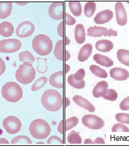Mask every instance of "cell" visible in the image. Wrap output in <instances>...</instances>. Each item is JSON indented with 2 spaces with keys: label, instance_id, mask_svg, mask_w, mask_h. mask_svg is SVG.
Returning a JSON list of instances; mask_svg holds the SVG:
<instances>
[{
  "label": "cell",
  "instance_id": "34",
  "mask_svg": "<svg viewBox=\"0 0 129 146\" xmlns=\"http://www.w3.org/2000/svg\"><path fill=\"white\" fill-rule=\"evenodd\" d=\"M79 123V119L76 117H72L70 118L67 119L64 122V130L65 131H69L71 128H74Z\"/></svg>",
  "mask_w": 129,
  "mask_h": 146
},
{
  "label": "cell",
  "instance_id": "16",
  "mask_svg": "<svg viewBox=\"0 0 129 146\" xmlns=\"http://www.w3.org/2000/svg\"><path fill=\"white\" fill-rule=\"evenodd\" d=\"M73 101L75 102L77 106H80V107L85 108L87 111H90V113H93L95 111V107L93 106L92 104L89 102L88 100L85 99L82 96H79V95H75L73 97Z\"/></svg>",
  "mask_w": 129,
  "mask_h": 146
},
{
  "label": "cell",
  "instance_id": "36",
  "mask_svg": "<svg viewBox=\"0 0 129 146\" xmlns=\"http://www.w3.org/2000/svg\"><path fill=\"white\" fill-rule=\"evenodd\" d=\"M102 97L105 100H109V101H115L118 98V94L114 89H108L106 94Z\"/></svg>",
  "mask_w": 129,
  "mask_h": 146
},
{
  "label": "cell",
  "instance_id": "44",
  "mask_svg": "<svg viewBox=\"0 0 129 146\" xmlns=\"http://www.w3.org/2000/svg\"><path fill=\"white\" fill-rule=\"evenodd\" d=\"M5 70H6L5 62L4 61L3 59L0 57V76H2V74L5 73Z\"/></svg>",
  "mask_w": 129,
  "mask_h": 146
},
{
  "label": "cell",
  "instance_id": "38",
  "mask_svg": "<svg viewBox=\"0 0 129 146\" xmlns=\"http://www.w3.org/2000/svg\"><path fill=\"white\" fill-rule=\"evenodd\" d=\"M112 132H129V128L127 126H126L122 123H117V124L114 125V126L111 128Z\"/></svg>",
  "mask_w": 129,
  "mask_h": 146
},
{
  "label": "cell",
  "instance_id": "50",
  "mask_svg": "<svg viewBox=\"0 0 129 146\" xmlns=\"http://www.w3.org/2000/svg\"><path fill=\"white\" fill-rule=\"evenodd\" d=\"M85 144H94V141H92L90 139H86L84 142Z\"/></svg>",
  "mask_w": 129,
  "mask_h": 146
},
{
  "label": "cell",
  "instance_id": "8",
  "mask_svg": "<svg viewBox=\"0 0 129 146\" xmlns=\"http://www.w3.org/2000/svg\"><path fill=\"white\" fill-rule=\"evenodd\" d=\"M82 124L93 130L101 129L105 125V122L100 117L94 114H85L82 119Z\"/></svg>",
  "mask_w": 129,
  "mask_h": 146
},
{
  "label": "cell",
  "instance_id": "10",
  "mask_svg": "<svg viewBox=\"0 0 129 146\" xmlns=\"http://www.w3.org/2000/svg\"><path fill=\"white\" fill-rule=\"evenodd\" d=\"M35 31V26L30 21H24L17 26L16 34L20 38L29 37Z\"/></svg>",
  "mask_w": 129,
  "mask_h": 146
},
{
  "label": "cell",
  "instance_id": "35",
  "mask_svg": "<svg viewBox=\"0 0 129 146\" xmlns=\"http://www.w3.org/2000/svg\"><path fill=\"white\" fill-rule=\"evenodd\" d=\"M11 143L12 144H31L32 141L27 136L20 135L14 137L11 141Z\"/></svg>",
  "mask_w": 129,
  "mask_h": 146
},
{
  "label": "cell",
  "instance_id": "32",
  "mask_svg": "<svg viewBox=\"0 0 129 146\" xmlns=\"http://www.w3.org/2000/svg\"><path fill=\"white\" fill-rule=\"evenodd\" d=\"M48 80V79L46 76H42V77L39 78L31 86L32 91H37L44 87L45 85H46Z\"/></svg>",
  "mask_w": 129,
  "mask_h": 146
},
{
  "label": "cell",
  "instance_id": "37",
  "mask_svg": "<svg viewBox=\"0 0 129 146\" xmlns=\"http://www.w3.org/2000/svg\"><path fill=\"white\" fill-rule=\"evenodd\" d=\"M116 121L122 124H129V113H118L116 114Z\"/></svg>",
  "mask_w": 129,
  "mask_h": 146
},
{
  "label": "cell",
  "instance_id": "21",
  "mask_svg": "<svg viewBox=\"0 0 129 146\" xmlns=\"http://www.w3.org/2000/svg\"><path fill=\"white\" fill-rule=\"evenodd\" d=\"M14 32L13 25L9 22H3L0 23V35L3 37H10Z\"/></svg>",
  "mask_w": 129,
  "mask_h": 146
},
{
  "label": "cell",
  "instance_id": "5",
  "mask_svg": "<svg viewBox=\"0 0 129 146\" xmlns=\"http://www.w3.org/2000/svg\"><path fill=\"white\" fill-rule=\"evenodd\" d=\"M3 98L10 102H17L22 99L23 91L21 86L15 82H8L2 88Z\"/></svg>",
  "mask_w": 129,
  "mask_h": 146
},
{
  "label": "cell",
  "instance_id": "22",
  "mask_svg": "<svg viewBox=\"0 0 129 146\" xmlns=\"http://www.w3.org/2000/svg\"><path fill=\"white\" fill-rule=\"evenodd\" d=\"M94 60L96 62L97 64L102 65V66L106 67V68H110L114 65V61L111 58L108 57L106 56L102 55L100 54H96L94 56Z\"/></svg>",
  "mask_w": 129,
  "mask_h": 146
},
{
  "label": "cell",
  "instance_id": "30",
  "mask_svg": "<svg viewBox=\"0 0 129 146\" xmlns=\"http://www.w3.org/2000/svg\"><path fill=\"white\" fill-rule=\"evenodd\" d=\"M68 142L70 144H81L82 138L79 136V132H76L75 131H72L68 135Z\"/></svg>",
  "mask_w": 129,
  "mask_h": 146
},
{
  "label": "cell",
  "instance_id": "2",
  "mask_svg": "<svg viewBox=\"0 0 129 146\" xmlns=\"http://www.w3.org/2000/svg\"><path fill=\"white\" fill-rule=\"evenodd\" d=\"M32 47L34 51L39 56H47L53 50V42L45 34L36 36L32 41Z\"/></svg>",
  "mask_w": 129,
  "mask_h": 146
},
{
  "label": "cell",
  "instance_id": "23",
  "mask_svg": "<svg viewBox=\"0 0 129 146\" xmlns=\"http://www.w3.org/2000/svg\"><path fill=\"white\" fill-rule=\"evenodd\" d=\"M12 2H0V19H4L11 15L12 11Z\"/></svg>",
  "mask_w": 129,
  "mask_h": 146
},
{
  "label": "cell",
  "instance_id": "46",
  "mask_svg": "<svg viewBox=\"0 0 129 146\" xmlns=\"http://www.w3.org/2000/svg\"><path fill=\"white\" fill-rule=\"evenodd\" d=\"M105 142L101 137H97L95 140L94 141V144H105Z\"/></svg>",
  "mask_w": 129,
  "mask_h": 146
},
{
  "label": "cell",
  "instance_id": "41",
  "mask_svg": "<svg viewBox=\"0 0 129 146\" xmlns=\"http://www.w3.org/2000/svg\"><path fill=\"white\" fill-rule=\"evenodd\" d=\"M120 108L122 111L129 110V96L124 99L120 104Z\"/></svg>",
  "mask_w": 129,
  "mask_h": 146
},
{
  "label": "cell",
  "instance_id": "42",
  "mask_svg": "<svg viewBox=\"0 0 129 146\" xmlns=\"http://www.w3.org/2000/svg\"><path fill=\"white\" fill-rule=\"evenodd\" d=\"M76 23V19L68 13H65V24L68 25H74Z\"/></svg>",
  "mask_w": 129,
  "mask_h": 146
},
{
  "label": "cell",
  "instance_id": "39",
  "mask_svg": "<svg viewBox=\"0 0 129 146\" xmlns=\"http://www.w3.org/2000/svg\"><path fill=\"white\" fill-rule=\"evenodd\" d=\"M85 76V69L80 68L76 71V73L74 74V80H78V81H82L83 80Z\"/></svg>",
  "mask_w": 129,
  "mask_h": 146
},
{
  "label": "cell",
  "instance_id": "11",
  "mask_svg": "<svg viewBox=\"0 0 129 146\" xmlns=\"http://www.w3.org/2000/svg\"><path fill=\"white\" fill-rule=\"evenodd\" d=\"M48 13L54 20H61L64 17V3L63 2H53L49 7Z\"/></svg>",
  "mask_w": 129,
  "mask_h": 146
},
{
  "label": "cell",
  "instance_id": "17",
  "mask_svg": "<svg viewBox=\"0 0 129 146\" xmlns=\"http://www.w3.org/2000/svg\"><path fill=\"white\" fill-rule=\"evenodd\" d=\"M108 89V83L106 81L99 82L95 87L94 88L92 91L93 96L95 98H100L102 97L106 94Z\"/></svg>",
  "mask_w": 129,
  "mask_h": 146
},
{
  "label": "cell",
  "instance_id": "15",
  "mask_svg": "<svg viewBox=\"0 0 129 146\" xmlns=\"http://www.w3.org/2000/svg\"><path fill=\"white\" fill-rule=\"evenodd\" d=\"M64 73L63 70H59L54 73L49 78V82L51 85L57 88H63L64 87Z\"/></svg>",
  "mask_w": 129,
  "mask_h": 146
},
{
  "label": "cell",
  "instance_id": "31",
  "mask_svg": "<svg viewBox=\"0 0 129 146\" xmlns=\"http://www.w3.org/2000/svg\"><path fill=\"white\" fill-rule=\"evenodd\" d=\"M19 61L22 62L28 61L33 63L35 62L34 56L29 50H25V51L21 52L20 54H19Z\"/></svg>",
  "mask_w": 129,
  "mask_h": 146
},
{
  "label": "cell",
  "instance_id": "18",
  "mask_svg": "<svg viewBox=\"0 0 129 146\" xmlns=\"http://www.w3.org/2000/svg\"><path fill=\"white\" fill-rule=\"evenodd\" d=\"M92 50L93 46L92 44H90V43H88V44L83 45L82 48L79 50V54H78V60L81 62L86 61L91 55Z\"/></svg>",
  "mask_w": 129,
  "mask_h": 146
},
{
  "label": "cell",
  "instance_id": "45",
  "mask_svg": "<svg viewBox=\"0 0 129 146\" xmlns=\"http://www.w3.org/2000/svg\"><path fill=\"white\" fill-rule=\"evenodd\" d=\"M57 129H58V131L59 133L63 134L64 133V120H62L61 122L59 123V125L57 127Z\"/></svg>",
  "mask_w": 129,
  "mask_h": 146
},
{
  "label": "cell",
  "instance_id": "20",
  "mask_svg": "<svg viewBox=\"0 0 129 146\" xmlns=\"http://www.w3.org/2000/svg\"><path fill=\"white\" fill-rule=\"evenodd\" d=\"M95 47L96 50L99 51L106 53V52L111 51L114 48V43L108 39H101L96 42Z\"/></svg>",
  "mask_w": 129,
  "mask_h": 146
},
{
  "label": "cell",
  "instance_id": "56",
  "mask_svg": "<svg viewBox=\"0 0 129 146\" xmlns=\"http://www.w3.org/2000/svg\"><path fill=\"white\" fill-rule=\"evenodd\" d=\"M107 146H111V145H107ZM112 146H114V145H112ZM119 146V145H118Z\"/></svg>",
  "mask_w": 129,
  "mask_h": 146
},
{
  "label": "cell",
  "instance_id": "53",
  "mask_svg": "<svg viewBox=\"0 0 129 146\" xmlns=\"http://www.w3.org/2000/svg\"><path fill=\"white\" fill-rule=\"evenodd\" d=\"M17 5H27L28 2H23V3H21V2H17Z\"/></svg>",
  "mask_w": 129,
  "mask_h": 146
},
{
  "label": "cell",
  "instance_id": "4",
  "mask_svg": "<svg viewBox=\"0 0 129 146\" xmlns=\"http://www.w3.org/2000/svg\"><path fill=\"white\" fill-rule=\"evenodd\" d=\"M36 77V70L31 62H24L16 71V79L24 85L31 83Z\"/></svg>",
  "mask_w": 129,
  "mask_h": 146
},
{
  "label": "cell",
  "instance_id": "14",
  "mask_svg": "<svg viewBox=\"0 0 129 146\" xmlns=\"http://www.w3.org/2000/svg\"><path fill=\"white\" fill-rule=\"evenodd\" d=\"M110 76L112 79L117 81H124L128 79L129 72L122 68H114L110 70Z\"/></svg>",
  "mask_w": 129,
  "mask_h": 146
},
{
  "label": "cell",
  "instance_id": "1",
  "mask_svg": "<svg viewBox=\"0 0 129 146\" xmlns=\"http://www.w3.org/2000/svg\"><path fill=\"white\" fill-rule=\"evenodd\" d=\"M43 107L49 111H58L63 106V97L59 91L48 89L44 92L41 98Z\"/></svg>",
  "mask_w": 129,
  "mask_h": 146
},
{
  "label": "cell",
  "instance_id": "47",
  "mask_svg": "<svg viewBox=\"0 0 129 146\" xmlns=\"http://www.w3.org/2000/svg\"><path fill=\"white\" fill-rule=\"evenodd\" d=\"M0 144H9V142H8L7 139L0 138Z\"/></svg>",
  "mask_w": 129,
  "mask_h": 146
},
{
  "label": "cell",
  "instance_id": "25",
  "mask_svg": "<svg viewBox=\"0 0 129 146\" xmlns=\"http://www.w3.org/2000/svg\"><path fill=\"white\" fill-rule=\"evenodd\" d=\"M68 6L70 8V12L75 17H79L82 13L81 3L77 1H70L68 2Z\"/></svg>",
  "mask_w": 129,
  "mask_h": 146
},
{
  "label": "cell",
  "instance_id": "43",
  "mask_svg": "<svg viewBox=\"0 0 129 146\" xmlns=\"http://www.w3.org/2000/svg\"><path fill=\"white\" fill-rule=\"evenodd\" d=\"M64 22L62 21L58 25L57 33L60 37H64Z\"/></svg>",
  "mask_w": 129,
  "mask_h": 146
},
{
  "label": "cell",
  "instance_id": "28",
  "mask_svg": "<svg viewBox=\"0 0 129 146\" xmlns=\"http://www.w3.org/2000/svg\"><path fill=\"white\" fill-rule=\"evenodd\" d=\"M67 80H68V84L73 88H74L82 89L84 88L85 86V82L84 81V80L78 81V80H74V74H70V76L68 77Z\"/></svg>",
  "mask_w": 129,
  "mask_h": 146
},
{
  "label": "cell",
  "instance_id": "19",
  "mask_svg": "<svg viewBox=\"0 0 129 146\" xmlns=\"http://www.w3.org/2000/svg\"><path fill=\"white\" fill-rule=\"evenodd\" d=\"M85 36L86 33H85L84 25L82 24L76 25L74 30V38L76 42L79 44H83L85 41Z\"/></svg>",
  "mask_w": 129,
  "mask_h": 146
},
{
  "label": "cell",
  "instance_id": "49",
  "mask_svg": "<svg viewBox=\"0 0 129 146\" xmlns=\"http://www.w3.org/2000/svg\"><path fill=\"white\" fill-rule=\"evenodd\" d=\"M64 100H65V107H68V106H70V100H69L68 97H65Z\"/></svg>",
  "mask_w": 129,
  "mask_h": 146
},
{
  "label": "cell",
  "instance_id": "9",
  "mask_svg": "<svg viewBox=\"0 0 129 146\" xmlns=\"http://www.w3.org/2000/svg\"><path fill=\"white\" fill-rule=\"evenodd\" d=\"M87 34L88 36L101 37L102 36H116L118 35L117 31L112 29H108L105 27L101 26H92L88 28Z\"/></svg>",
  "mask_w": 129,
  "mask_h": 146
},
{
  "label": "cell",
  "instance_id": "27",
  "mask_svg": "<svg viewBox=\"0 0 129 146\" xmlns=\"http://www.w3.org/2000/svg\"><path fill=\"white\" fill-rule=\"evenodd\" d=\"M89 69H90V72L94 74L95 76H98V77L102 78V79H105V78L108 77V74L106 72V70L101 68L100 67L97 66V65H90Z\"/></svg>",
  "mask_w": 129,
  "mask_h": 146
},
{
  "label": "cell",
  "instance_id": "33",
  "mask_svg": "<svg viewBox=\"0 0 129 146\" xmlns=\"http://www.w3.org/2000/svg\"><path fill=\"white\" fill-rule=\"evenodd\" d=\"M37 60V71L40 74H44L48 70V66H47V59H43V58L38 57Z\"/></svg>",
  "mask_w": 129,
  "mask_h": 146
},
{
  "label": "cell",
  "instance_id": "52",
  "mask_svg": "<svg viewBox=\"0 0 129 146\" xmlns=\"http://www.w3.org/2000/svg\"><path fill=\"white\" fill-rule=\"evenodd\" d=\"M64 67H65V69H66V70H65V74H68V71H69L70 69V65H68V64H65V65H64Z\"/></svg>",
  "mask_w": 129,
  "mask_h": 146
},
{
  "label": "cell",
  "instance_id": "24",
  "mask_svg": "<svg viewBox=\"0 0 129 146\" xmlns=\"http://www.w3.org/2000/svg\"><path fill=\"white\" fill-rule=\"evenodd\" d=\"M54 54L57 59L60 61L64 60V56H65V49L64 50V41L63 39L59 40L57 42L54 48Z\"/></svg>",
  "mask_w": 129,
  "mask_h": 146
},
{
  "label": "cell",
  "instance_id": "6",
  "mask_svg": "<svg viewBox=\"0 0 129 146\" xmlns=\"http://www.w3.org/2000/svg\"><path fill=\"white\" fill-rule=\"evenodd\" d=\"M3 128L10 134L18 133L22 128V122L20 119L14 116H9L3 120Z\"/></svg>",
  "mask_w": 129,
  "mask_h": 146
},
{
  "label": "cell",
  "instance_id": "48",
  "mask_svg": "<svg viewBox=\"0 0 129 146\" xmlns=\"http://www.w3.org/2000/svg\"><path fill=\"white\" fill-rule=\"evenodd\" d=\"M70 58V53L67 50H65V61H68Z\"/></svg>",
  "mask_w": 129,
  "mask_h": 146
},
{
  "label": "cell",
  "instance_id": "3",
  "mask_svg": "<svg viewBox=\"0 0 129 146\" xmlns=\"http://www.w3.org/2000/svg\"><path fill=\"white\" fill-rule=\"evenodd\" d=\"M29 131L32 137L37 139H44L51 132L50 125L43 119H37L32 121L29 126Z\"/></svg>",
  "mask_w": 129,
  "mask_h": 146
},
{
  "label": "cell",
  "instance_id": "51",
  "mask_svg": "<svg viewBox=\"0 0 129 146\" xmlns=\"http://www.w3.org/2000/svg\"><path fill=\"white\" fill-rule=\"evenodd\" d=\"M64 38H65V42H64V45H68V44H70V40L69 39V38H68V36H64Z\"/></svg>",
  "mask_w": 129,
  "mask_h": 146
},
{
  "label": "cell",
  "instance_id": "12",
  "mask_svg": "<svg viewBox=\"0 0 129 146\" xmlns=\"http://www.w3.org/2000/svg\"><path fill=\"white\" fill-rule=\"evenodd\" d=\"M115 11H116V19L117 24L120 26L126 25L127 23V13L122 2H116L115 4Z\"/></svg>",
  "mask_w": 129,
  "mask_h": 146
},
{
  "label": "cell",
  "instance_id": "54",
  "mask_svg": "<svg viewBox=\"0 0 129 146\" xmlns=\"http://www.w3.org/2000/svg\"><path fill=\"white\" fill-rule=\"evenodd\" d=\"M23 146H35V145H23Z\"/></svg>",
  "mask_w": 129,
  "mask_h": 146
},
{
  "label": "cell",
  "instance_id": "55",
  "mask_svg": "<svg viewBox=\"0 0 129 146\" xmlns=\"http://www.w3.org/2000/svg\"><path fill=\"white\" fill-rule=\"evenodd\" d=\"M127 3H128V4H129V1H128V2H127Z\"/></svg>",
  "mask_w": 129,
  "mask_h": 146
},
{
  "label": "cell",
  "instance_id": "26",
  "mask_svg": "<svg viewBox=\"0 0 129 146\" xmlns=\"http://www.w3.org/2000/svg\"><path fill=\"white\" fill-rule=\"evenodd\" d=\"M116 56L122 65L129 67V50L126 49H120L116 52Z\"/></svg>",
  "mask_w": 129,
  "mask_h": 146
},
{
  "label": "cell",
  "instance_id": "7",
  "mask_svg": "<svg viewBox=\"0 0 129 146\" xmlns=\"http://www.w3.org/2000/svg\"><path fill=\"white\" fill-rule=\"evenodd\" d=\"M22 47V43L17 39H7L0 41V52L11 54L18 51Z\"/></svg>",
  "mask_w": 129,
  "mask_h": 146
},
{
  "label": "cell",
  "instance_id": "40",
  "mask_svg": "<svg viewBox=\"0 0 129 146\" xmlns=\"http://www.w3.org/2000/svg\"><path fill=\"white\" fill-rule=\"evenodd\" d=\"M48 144H63V140L57 136H52L48 139Z\"/></svg>",
  "mask_w": 129,
  "mask_h": 146
},
{
  "label": "cell",
  "instance_id": "13",
  "mask_svg": "<svg viewBox=\"0 0 129 146\" xmlns=\"http://www.w3.org/2000/svg\"><path fill=\"white\" fill-rule=\"evenodd\" d=\"M113 17H114V13L112 11L108 9L104 10L95 16L94 20L96 24L103 25L110 22L113 19Z\"/></svg>",
  "mask_w": 129,
  "mask_h": 146
},
{
  "label": "cell",
  "instance_id": "29",
  "mask_svg": "<svg viewBox=\"0 0 129 146\" xmlns=\"http://www.w3.org/2000/svg\"><path fill=\"white\" fill-rule=\"evenodd\" d=\"M96 5L94 2H86L84 6V13L87 17H91L96 11Z\"/></svg>",
  "mask_w": 129,
  "mask_h": 146
}]
</instances>
